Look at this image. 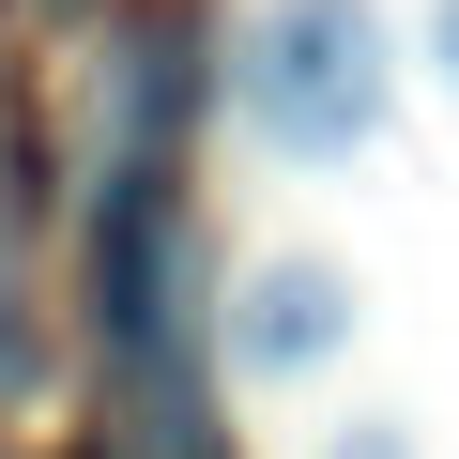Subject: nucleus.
Listing matches in <instances>:
<instances>
[{
  "instance_id": "f257e3e1",
  "label": "nucleus",
  "mask_w": 459,
  "mask_h": 459,
  "mask_svg": "<svg viewBox=\"0 0 459 459\" xmlns=\"http://www.w3.org/2000/svg\"><path fill=\"white\" fill-rule=\"evenodd\" d=\"M230 108L276 153H352L383 138V16L368 0H261L230 47Z\"/></svg>"
},
{
  "instance_id": "f03ea898",
  "label": "nucleus",
  "mask_w": 459,
  "mask_h": 459,
  "mask_svg": "<svg viewBox=\"0 0 459 459\" xmlns=\"http://www.w3.org/2000/svg\"><path fill=\"white\" fill-rule=\"evenodd\" d=\"M352 322H368V291H352L337 261H307V246L246 261V276H230V307H214L230 383H307V368H337V352H352Z\"/></svg>"
},
{
  "instance_id": "7ed1b4c3",
  "label": "nucleus",
  "mask_w": 459,
  "mask_h": 459,
  "mask_svg": "<svg viewBox=\"0 0 459 459\" xmlns=\"http://www.w3.org/2000/svg\"><path fill=\"white\" fill-rule=\"evenodd\" d=\"M92 291H108V352H123V368H184V214H169L153 153L108 184V230H92Z\"/></svg>"
},
{
  "instance_id": "20e7f679",
  "label": "nucleus",
  "mask_w": 459,
  "mask_h": 459,
  "mask_svg": "<svg viewBox=\"0 0 459 459\" xmlns=\"http://www.w3.org/2000/svg\"><path fill=\"white\" fill-rule=\"evenodd\" d=\"M322 459H413V413H352V429H322Z\"/></svg>"
},
{
  "instance_id": "39448f33",
  "label": "nucleus",
  "mask_w": 459,
  "mask_h": 459,
  "mask_svg": "<svg viewBox=\"0 0 459 459\" xmlns=\"http://www.w3.org/2000/svg\"><path fill=\"white\" fill-rule=\"evenodd\" d=\"M429 62H444V92H459V0H444V16H429Z\"/></svg>"
},
{
  "instance_id": "423d86ee",
  "label": "nucleus",
  "mask_w": 459,
  "mask_h": 459,
  "mask_svg": "<svg viewBox=\"0 0 459 459\" xmlns=\"http://www.w3.org/2000/svg\"><path fill=\"white\" fill-rule=\"evenodd\" d=\"M0 459H16V444H0Z\"/></svg>"
}]
</instances>
